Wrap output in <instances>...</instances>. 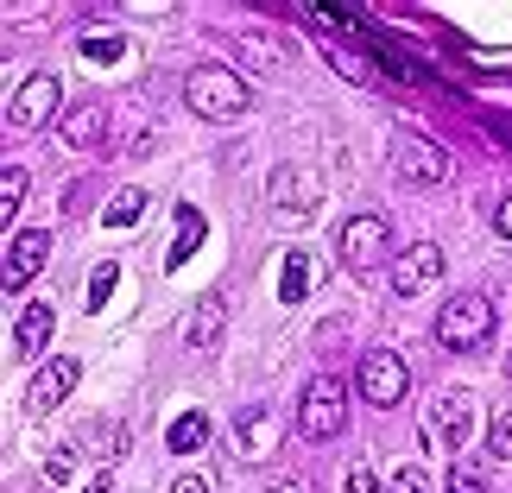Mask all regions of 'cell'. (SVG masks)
I'll list each match as a JSON object with an SVG mask.
<instances>
[{"instance_id":"6da1fadb","label":"cell","mask_w":512,"mask_h":493,"mask_svg":"<svg viewBox=\"0 0 512 493\" xmlns=\"http://www.w3.org/2000/svg\"><path fill=\"white\" fill-rule=\"evenodd\" d=\"M184 108L196 114V121H241V114L253 108V89H247V76L234 70V64H196L184 76Z\"/></svg>"},{"instance_id":"7a4b0ae2","label":"cell","mask_w":512,"mask_h":493,"mask_svg":"<svg viewBox=\"0 0 512 493\" xmlns=\"http://www.w3.org/2000/svg\"><path fill=\"white\" fill-rule=\"evenodd\" d=\"M487 335H494V298L487 291H456L437 310V342L449 354H475V348H487Z\"/></svg>"},{"instance_id":"3957f363","label":"cell","mask_w":512,"mask_h":493,"mask_svg":"<svg viewBox=\"0 0 512 493\" xmlns=\"http://www.w3.org/2000/svg\"><path fill=\"white\" fill-rule=\"evenodd\" d=\"M342 430H348V386L317 373V380L304 386V399H298V437L323 449V443H336Z\"/></svg>"},{"instance_id":"277c9868","label":"cell","mask_w":512,"mask_h":493,"mask_svg":"<svg viewBox=\"0 0 512 493\" xmlns=\"http://www.w3.org/2000/svg\"><path fill=\"white\" fill-rule=\"evenodd\" d=\"M449 152L437 140H424V133H392V177H399L405 190H437L449 184Z\"/></svg>"},{"instance_id":"5b68a950","label":"cell","mask_w":512,"mask_h":493,"mask_svg":"<svg viewBox=\"0 0 512 493\" xmlns=\"http://www.w3.org/2000/svg\"><path fill=\"white\" fill-rule=\"evenodd\" d=\"M266 209L279 215V222H310V215L323 209V171L279 165V171L266 177Z\"/></svg>"},{"instance_id":"8992f818","label":"cell","mask_w":512,"mask_h":493,"mask_svg":"<svg viewBox=\"0 0 512 493\" xmlns=\"http://www.w3.org/2000/svg\"><path fill=\"white\" fill-rule=\"evenodd\" d=\"M354 392H361L373 411H392V405H405V392H411V367L392 348H367L361 361H354Z\"/></svg>"},{"instance_id":"52a82bcc","label":"cell","mask_w":512,"mask_h":493,"mask_svg":"<svg viewBox=\"0 0 512 493\" xmlns=\"http://www.w3.org/2000/svg\"><path fill=\"white\" fill-rule=\"evenodd\" d=\"M336 253H342L348 272L386 266V260H392V228H386V215H348L342 234H336Z\"/></svg>"},{"instance_id":"ba28073f","label":"cell","mask_w":512,"mask_h":493,"mask_svg":"<svg viewBox=\"0 0 512 493\" xmlns=\"http://www.w3.org/2000/svg\"><path fill=\"white\" fill-rule=\"evenodd\" d=\"M57 114V76L51 70H32L26 83L13 89V102H7V133H38Z\"/></svg>"},{"instance_id":"9c48e42d","label":"cell","mask_w":512,"mask_h":493,"mask_svg":"<svg viewBox=\"0 0 512 493\" xmlns=\"http://www.w3.org/2000/svg\"><path fill=\"white\" fill-rule=\"evenodd\" d=\"M430 437H437L443 449H462L468 437H475V392L449 386L430 399Z\"/></svg>"},{"instance_id":"30bf717a","label":"cell","mask_w":512,"mask_h":493,"mask_svg":"<svg viewBox=\"0 0 512 493\" xmlns=\"http://www.w3.org/2000/svg\"><path fill=\"white\" fill-rule=\"evenodd\" d=\"M437 279H443V247L437 241H411L399 260H392V291H399V298H424Z\"/></svg>"},{"instance_id":"8fae6325","label":"cell","mask_w":512,"mask_h":493,"mask_svg":"<svg viewBox=\"0 0 512 493\" xmlns=\"http://www.w3.org/2000/svg\"><path fill=\"white\" fill-rule=\"evenodd\" d=\"M272 449H279V418H272V405H247L241 418H234V462L260 468V462H272Z\"/></svg>"},{"instance_id":"7c38bea8","label":"cell","mask_w":512,"mask_h":493,"mask_svg":"<svg viewBox=\"0 0 512 493\" xmlns=\"http://www.w3.org/2000/svg\"><path fill=\"white\" fill-rule=\"evenodd\" d=\"M83 380V361H76V354H57V361H45L32 373V386H26V405L38 411V418H45V411H57L70 399V386Z\"/></svg>"},{"instance_id":"4fadbf2b","label":"cell","mask_w":512,"mask_h":493,"mask_svg":"<svg viewBox=\"0 0 512 493\" xmlns=\"http://www.w3.org/2000/svg\"><path fill=\"white\" fill-rule=\"evenodd\" d=\"M102 140H108V102H76L57 121V146L64 152H95Z\"/></svg>"},{"instance_id":"5bb4252c","label":"cell","mask_w":512,"mask_h":493,"mask_svg":"<svg viewBox=\"0 0 512 493\" xmlns=\"http://www.w3.org/2000/svg\"><path fill=\"white\" fill-rule=\"evenodd\" d=\"M222 329H228V298L222 291H203V298L190 304V317H184V348L209 354L215 342H222Z\"/></svg>"},{"instance_id":"9a60e30c","label":"cell","mask_w":512,"mask_h":493,"mask_svg":"<svg viewBox=\"0 0 512 493\" xmlns=\"http://www.w3.org/2000/svg\"><path fill=\"white\" fill-rule=\"evenodd\" d=\"M45 253H51V234L45 228H19V241L7 247V285H32L38 279V266H45Z\"/></svg>"},{"instance_id":"2e32d148","label":"cell","mask_w":512,"mask_h":493,"mask_svg":"<svg viewBox=\"0 0 512 493\" xmlns=\"http://www.w3.org/2000/svg\"><path fill=\"white\" fill-rule=\"evenodd\" d=\"M310 285H317V253H310V247H291L285 253V272H279V298L285 304H304Z\"/></svg>"},{"instance_id":"e0dca14e","label":"cell","mask_w":512,"mask_h":493,"mask_svg":"<svg viewBox=\"0 0 512 493\" xmlns=\"http://www.w3.org/2000/svg\"><path fill=\"white\" fill-rule=\"evenodd\" d=\"M45 342H51V304H26V310H19V323H13V354H19V361H32Z\"/></svg>"},{"instance_id":"ac0fdd59","label":"cell","mask_w":512,"mask_h":493,"mask_svg":"<svg viewBox=\"0 0 512 493\" xmlns=\"http://www.w3.org/2000/svg\"><path fill=\"white\" fill-rule=\"evenodd\" d=\"M234 45H241L247 70H279V64H285V45H279L272 32H234Z\"/></svg>"},{"instance_id":"d6986e66","label":"cell","mask_w":512,"mask_h":493,"mask_svg":"<svg viewBox=\"0 0 512 493\" xmlns=\"http://www.w3.org/2000/svg\"><path fill=\"white\" fill-rule=\"evenodd\" d=\"M26 190H32V177H26V165H7L0 171V222H19V203H26Z\"/></svg>"},{"instance_id":"ffe728a7","label":"cell","mask_w":512,"mask_h":493,"mask_svg":"<svg viewBox=\"0 0 512 493\" xmlns=\"http://www.w3.org/2000/svg\"><path fill=\"white\" fill-rule=\"evenodd\" d=\"M196 247H203V215H196V209H177V241L165 253V266H184Z\"/></svg>"},{"instance_id":"44dd1931","label":"cell","mask_w":512,"mask_h":493,"mask_svg":"<svg viewBox=\"0 0 512 493\" xmlns=\"http://www.w3.org/2000/svg\"><path fill=\"white\" fill-rule=\"evenodd\" d=\"M165 443L177 449V456H190V449H203V443H209V418H203V411H184V418L171 424V437H165Z\"/></svg>"},{"instance_id":"7402d4cb","label":"cell","mask_w":512,"mask_h":493,"mask_svg":"<svg viewBox=\"0 0 512 493\" xmlns=\"http://www.w3.org/2000/svg\"><path fill=\"white\" fill-rule=\"evenodd\" d=\"M323 57H329V64H336V70L348 76L354 89H373V83H380V70H373V64H361V57H354V51H342V45H323Z\"/></svg>"},{"instance_id":"603a6c76","label":"cell","mask_w":512,"mask_h":493,"mask_svg":"<svg viewBox=\"0 0 512 493\" xmlns=\"http://www.w3.org/2000/svg\"><path fill=\"white\" fill-rule=\"evenodd\" d=\"M140 215H146V190H121V196L102 209V222H108V228H133Z\"/></svg>"},{"instance_id":"cb8c5ba5","label":"cell","mask_w":512,"mask_h":493,"mask_svg":"<svg viewBox=\"0 0 512 493\" xmlns=\"http://www.w3.org/2000/svg\"><path fill=\"white\" fill-rule=\"evenodd\" d=\"M449 493H494V481H487V468H481V462L456 456V468H449Z\"/></svg>"},{"instance_id":"d4e9b609","label":"cell","mask_w":512,"mask_h":493,"mask_svg":"<svg viewBox=\"0 0 512 493\" xmlns=\"http://www.w3.org/2000/svg\"><path fill=\"white\" fill-rule=\"evenodd\" d=\"M487 456H494V462H512V405H500L494 424H487Z\"/></svg>"},{"instance_id":"484cf974","label":"cell","mask_w":512,"mask_h":493,"mask_svg":"<svg viewBox=\"0 0 512 493\" xmlns=\"http://www.w3.org/2000/svg\"><path fill=\"white\" fill-rule=\"evenodd\" d=\"M386 493H430V475H424L418 462H405L399 475H392V487H386Z\"/></svg>"},{"instance_id":"4316f807","label":"cell","mask_w":512,"mask_h":493,"mask_svg":"<svg viewBox=\"0 0 512 493\" xmlns=\"http://www.w3.org/2000/svg\"><path fill=\"white\" fill-rule=\"evenodd\" d=\"M342 493H380V481H373V468H367V462H348Z\"/></svg>"},{"instance_id":"83f0119b","label":"cell","mask_w":512,"mask_h":493,"mask_svg":"<svg viewBox=\"0 0 512 493\" xmlns=\"http://www.w3.org/2000/svg\"><path fill=\"white\" fill-rule=\"evenodd\" d=\"M114 279H121V272H114V266H95V279H89V310H102V304H108Z\"/></svg>"},{"instance_id":"f1b7e54d","label":"cell","mask_w":512,"mask_h":493,"mask_svg":"<svg viewBox=\"0 0 512 493\" xmlns=\"http://www.w3.org/2000/svg\"><path fill=\"white\" fill-rule=\"evenodd\" d=\"M83 51L95 57V64H108V57H121V51H127V38H83Z\"/></svg>"},{"instance_id":"f546056e","label":"cell","mask_w":512,"mask_h":493,"mask_svg":"<svg viewBox=\"0 0 512 493\" xmlns=\"http://www.w3.org/2000/svg\"><path fill=\"white\" fill-rule=\"evenodd\" d=\"M165 493H215V487H209V475H177Z\"/></svg>"},{"instance_id":"4dcf8cb0","label":"cell","mask_w":512,"mask_h":493,"mask_svg":"<svg viewBox=\"0 0 512 493\" xmlns=\"http://www.w3.org/2000/svg\"><path fill=\"white\" fill-rule=\"evenodd\" d=\"M494 228H500V241L512 247V196H500V209H494Z\"/></svg>"},{"instance_id":"1f68e13d","label":"cell","mask_w":512,"mask_h":493,"mask_svg":"<svg viewBox=\"0 0 512 493\" xmlns=\"http://www.w3.org/2000/svg\"><path fill=\"white\" fill-rule=\"evenodd\" d=\"M266 493H317V487H310V481H304V475H285V481H279V487H266Z\"/></svg>"},{"instance_id":"d6a6232c","label":"cell","mask_w":512,"mask_h":493,"mask_svg":"<svg viewBox=\"0 0 512 493\" xmlns=\"http://www.w3.org/2000/svg\"><path fill=\"white\" fill-rule=\"evenodd\" d=\"M83 493H114V475H95V481H89Z\"/></svg>"}]
</instances>
